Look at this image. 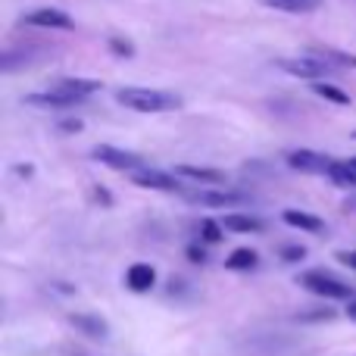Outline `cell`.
Segmentation results:
<instances>
[{
	"instance_id": "obj_23",
	"label": "cell",
	"mask_w": 356,
	"mask_h": 356,
	"mask_svg": "<svg viewBox=\"0 0 356 356\" xmlns=\"http://www.w3.org/2000/svg\"><path fill=\"white\" fill-rule=\"evenodd\" d=\"M353 207H356V203H353Z\"/></svg>"
},
{
	"instance_id": "obj_15",
	"label": "cell",
	"mask_w": 356,
	"mask_h": 356,
	"mask_svg": "<svg viewBox=\"0 0 356 356\" xmlns=\"http://www.w3.org/2000/svg\"><path fill=\"white\" fill-rule=\"evenodd\" d=\"M257 263H259V257H257V250H250V247H241V250H234L232 257L225 259L228 269H253Z\"/></svg>"
},
{
	"instance_id": "obj_5",
	"label": "cell",
	"mask_w": 356,
	"mask_h": 356,
	"mask_svg": "<svg viewBox=\"0 0 356 356\" xmlns=\"http://www.w3.org/2000/svg\"><path fill=\"white\" fill-rule=\"evenodd\" d=\"M288 166L297 169V172H307V175H332L334 160L325 154H316V150H291Z\"/></svg>"
},
{
	"instance_id": "obj_22",
	"label": "cell",
	"mask_w": 356,
	"mask_h": 356,
	"mask_svg": "<svg viewBox=\"0 0 356 356\" xmlns=\"http://www.w3.org/2000/svg\"><path fill=\"white\" fill-rule=\"evenodd\" d=\"M347 316H350V319L356 322V300H350V303H347Z\"/></svg>"
},
{
	"instance_id": "obj_17",
	"label": "cell",
	"mask_w": 356,
	"mask_h": 356,
	"mask_svg": "<svg viewBox=\"0 0 356 356\" xmlns=\"http://www.w3.org/2000/svg\"><path fill=\"white\" fill-rule=\"evenodd\" d=\"M316 94H319V97H325V100H332V104H350V97H347L344 91H341V88H334V85H325V81H319V85H316Z\"/></svg>"
},
{
	"instance_id": "obj_10",
	"label": "cell",
	"mask_w": 356,
	"mask_h": 356,
	"mask_svg": "<svg viewBox=\"0 0 356 356\" xmlns=\"http://www.w3.org/2000/svg\"><path fill=\"white\" fill-rule=\"evenodd\" d=\"M191 200L200 203V207H234V203L244 200V194H238V191H228V194H222V191H209V194H194Z\"/></svg>"
},
{
	"instance_id": "obj_9",
	"label": "cell",
	"mask_w": 356,
	"mask_h": 356,
	"mask_svg": "<svg viewBox=\"0 0 356 356\" xmlns=\"http://www.w3.org/2000/svg\"><path fill=\"white\" fill-rule=\"evenodd\" d=\"M282 219L291 228H303V232H322V219L313 213H303V209H284Z\"/></svg>"
},
{
	"instance_id": "obj_1",
	"label": "cell",
	"mask_w": 356,
	"mask_h": 356,
	"mask_svg": "<svg viewBox=\"0 0 356 356\" xmlns=\"http://www.w3.org/2000/svg\"><path fill=\"white\" fill-rule=\"evenodd\" d=\"M97 91H100V81H94V79H60L50 88H44V91L29 94V104H35V106H72V104L88 100Z\"/></svg>"
},
{
	"instance_id": "obj_2",
	"label": "cell",
	"mask_w": 356,
	"mask_h": 356,
	"mask_svg": "<svg viewBox=\"0 0 356 356\" xmlns=\"http://www.w3.org/2000/svg\"><path fill=\"white\" fill-rule=\"evenodd\" d=\"M116 104L135 113H166V110H178L181 97L172 91H160V88H119Z\"/></svg>"
},
{
	"instance_id": "obj_16",
	"label": "cell",
	"mask_w": 356,
	"mask_h": 356,
	"mask_svg": "<svg viewBox=\"0 0 356 356\" xmlns=\"http://www.w3.org/2000/svg\"><path fill=\"white\" fill-rule=\"evenodd\" d=\"M263 6H272V10H284V13H303L313 10L319 0H259Z\"/></svg>"
},
{
	"instance_id": "obj_21",
	"label": "cell",
	"mask_w": 356,
	"mask_h": 356,
	"mask_svg": "<svg viewBox=\"0 0 356 356\" xmlns=\"http://www.w3.org/2000/svg\"><path fill=\"white\" fill-rule=\"evenodd\" d=\"M338 259L344 266H353V269H356V253H338Z\"/></svg>"
},
{
	"instance_id": "obj_19",
	"label": "cell",
	"mask_w": 356,
	"mask_h": 356,
	"mask_svg": "<svg viewBox=\"0 0 356 356\" xmlns=\"http://www.w3.org/2000/svg\"><path fill=\"white\" fill-rule=\"evenodd\" d=\"M110 47H113V54H125V56H131L129 41H110Z\"/></svg>"
},
{
	"instance_id": "obj_14",
	"label": "cell",
	"mask_w": 356,
	"mask_h": 356,
	"mask_svg": "<svg viewBox=\"0 0 356 356\" xmlns=\"http://www.w3.org/2000/svg\"><path fill=\"white\" fill-rule=\"evenodd\" d=\"M72 325L91 334V338H106V322L97 319V316H72Z\"/></svg>"
},
{
	"instance_id": "obj_20",
	"label": "cell",
	"mask_w": 356,
	"mask_h": 356,
	"mask_svg": "<svg viewBox=\"0 0 356 356\" xmlns=\"http://www.w3.org/2000/svg\"><path fill=\"white\" fill-rule=\"evenodd\" d=\"M284 259H303V253H307V250H303V247H284Z\"/></svg>"
},
{
	"instance_id": "obj_13",
	"label": "cell",
	"mask_w": 356,
	"mask_h": 356,
	"mask_svg": "<svg viewBox=\"0 0 356 356\" xmlns=\"http://www.w3.org/2000/svg\"><path fill=\"white\" fill-rule=\"evenodd\" d=\"M332 178L338 184H344V188H356V156H350V160H334Z\"/></svg>"
},
{
	"instance_id": "obj_3",
	"label": "cell",
	"mask_w": 356,
	"mask_h": 356,
	"mask_svg": "<svg viewBox=\"0 0 356 356\" xmlns=\"http://www.w3.org/2000/svg\"><path fill=\"white\" fill-rule=\"evenodd\" d=\"M300 284L307 291H313V294L328 297V300H350V297H353L350 284L341 282V278H334V275H328V272H322V269L300 275Z\"/></svg>"
},
{
	"instance_id": "obj_7",
	"label": "cell",
	"mask_w": 356,
	"mask_h": 356,
	"mask_svg": "<svg viewBox=\"0 0 356 356\" xmlns=\"http://www.w3.org/2000/svg\"><path fill=\"white\" fill-rule=\"evenodd\" d=\"M25 25H38V29H72V16L66 10H54V6H44L25 16Z\"/></svg>"
},
{
	"instance_id": "obj_18",
	"label": "cell",
	"mask_w": 356,
	"mask_h": 356,
	"mask_svg": "<svg viewBox=\"0 0 356 356\" xmlns=\"http://www.w3.org/2000/svg\"><path fill=\"white\" fill-rule=\"evenodd\" d=\"M222 234H219V228L213 225V222H203V241H209V244H216Z\"/></svg>"
},
{
	"instance_id": "obj_11",
	"label": "cell",
	"mask_w": 356,
	"mask_h": 356,
	"mask_svg": "<svg viewBox=\"0 0 356 356\" xmlns=\"http://www.w3.org/2000/svg\"><path fill=\"white\" fill-rule=\"evenodd\" d=\"M222 225H225L228 232L250 234V232H263L266 222H263V219H257V216H225V219H222Z\"/></svg>"
},
{
	"instance_id": "obj_6",
	"label": "cell",
	"mask_w": 356,
	"mask_h": 356,
	"mask_svg": "<svg viewBox=\"0 0 356 356\" xmlns=\"http://www.w3.org/2000/svg\"><path fill=\"white\" fill-rule=\"evenodd\" d=\"M131 181L141 184V188H154V191H181V184H178L175 175L163 172V169H138V172H131Z\"/></svg>"
},
{
	"instance_id": "obj_4",
	"label": "cell",
	"mask_w": 356,
	"mask_h": 356,
	"mask_svg": "<svg viewBox=\"0 0 356 356\" xmlns=\"http://www.w3.org/2000/svg\"><path fill=\"white\" fill-rule=\"evenodd\" d=\"M94 160L106 163L110 169H119V172H138V169H144V160L138 154H129V150H119V147H110V144H100V147L91 150Z\"/></svg>"
},
{
	"instance_id": "obj_12",
	"label": "cell",
	"mask_w": 356,
	"mask_h": 356,
	"mask_svg": "<svg viewBox=\"0 0 356 356\" xmlns=\"http://www.w3.org/2000/svg\"><path fill=\"white\" fill-rule=\"evenodd\" d=\"M175 175L194 178V181H225L222 169H209V166H175Z\"/></svg>"
},
{
	"instance_id": "obj_8",
	"label": "cell",
	"mask_w": 356,
	"mask_h": 356,
	"mask_svg": "<svg viewBox=\"0 0 356 356\" xmlns=\"http://www.w3.org/2000/svg\"><path fill=\"white\" fill-rule=\"evenodd\" d=\"M125 284H129L135 294H144V291H150L156 284V269L147 263H135L129 272H125Z\"/></svg>"
}]
</instances>
